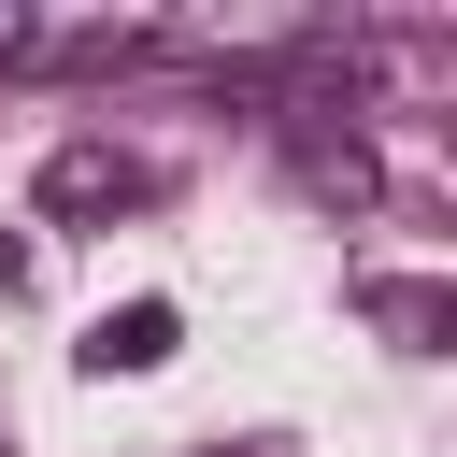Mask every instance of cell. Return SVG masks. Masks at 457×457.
<instances>
[{
  "label": "cell",
  "instance_id": "obj_2",
  "mask_svg": "<svg viewBox=\"0 0 457 457\" xmlns=\"http://www.w3.org/2000/svg\"><path fill=\"white\" fill-rule=\"evenodd\" d=\"M171 343H186L171 300H114V314L86 328V371H100V386H114V371H171Z\"/></svg>",
  "mask_w": 457,
  "mask_h": 457
},
{
  "label": "cell",
  "instance_id": "obj_3",
  "mask_svg": "<svg viewBox=\"0 0 457 457\" xmlns=\"http://www.w3.org/2000/svg\"><path fill=\"white\" fill-rule=\"evenodd\" d=\"M357 314H371L400 357H443V328H457V300H443V286H357Z\"/></svg>",
  "mask_w": 457,
  "mask_h": 457
},
{
  "label": "cell",
  "instance_id": "obj_1",
  "mask_svg": "<svg viewBox=\"0 0 457 457\" xmlns=\"http://www.w3.org/2000/svg\"><path fill=\"white\" fill-rule=\"evenodd\" d=\"M157 200V171L129 157V143H57L43 157V214L57 228H114V214H143Z\"/></svg>",
  "mask_w": 457,
  "mask_h": 457
},
{
  "label": "cell",
  "instance_id": "obj_4",
  "mask_svg": "<svg viewBox=\"0 0 457 457\" xmlns=\"http://www.w3.org/2000/svg\"><path fill=\"white\" fill-rule=\"evenodd\" d=\"M300 186H328V200H371V157H357V143H300Z\"/></svg>",
  "mask_w": 457,
  "mask_h": 457
}]
</instances>
